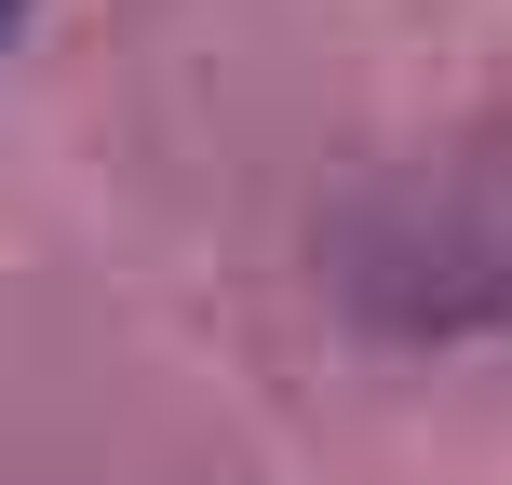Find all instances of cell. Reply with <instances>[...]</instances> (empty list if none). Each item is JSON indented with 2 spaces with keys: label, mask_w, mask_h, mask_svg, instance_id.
Segmentation results:
<instances>
[{
  "label": "cell",
  "mask_w": 512,
  "mask_h": 485,
  "mask_svg": "<svg viewBox=\"0 0 512 485\" xmlns=\"http://www.w3.org/2000/svg\"><path fill=\"white\" fill-rule=\"evenodd\" d=\"M405 283H378L391 324H459V310H512V149H472L445 176H418V230H378Z\"/></svg>",
  "instance_id": "obj_1"
},
{
  "label": "cell",
  "mask_w": 512,
  "mask_h": 485,
  "mask_svg": "<svg viewBox=\"0 0 512 485\" xmlns=\"http://www.w3.org/2000/svg\"><path fill=\"white\" fill-rule=\"evenodd\" d=\"M0 14H27V0H0Z\"/></svg>",
  "instance_id": "obj_2"
}]
</instances>
